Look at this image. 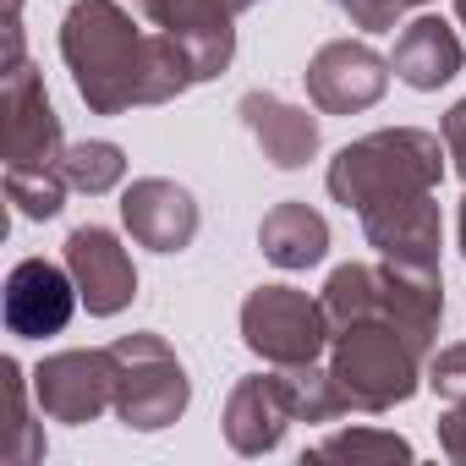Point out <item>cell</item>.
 Masks as SVG:
<instances>
[{
    "instance_id": "1",
    "label": "cell",
    "mask_w": 466,
    "mask_h": 466,
    "mask_svg": "<svg viewBox=\"0 0 466 466\" xmlns=\"http://www.w3.org/2000/svg\"><path fill=\"white\" fill-rule=\"evenodd\" d=\"M61 61L94 116L165 105L198 83L187 50L159 28H137L116 0H72L61 17Z\"/></svg>"
},
{
    "instance_id": "2",
    "label": "cell",
    "mask_w": 466,
    "mask_h": 466,
    "mask_svg": "<svg viewBox=\"0 0 466 466\" xmlns=\"http://www.w3.org/2000/svg\"><path fill=\"white\" fill-rule=\"evenodd\" d=\"M444 137L439 132H422V127H390V132H373L362 143H346L335 159H329V198L368 214L379 203H400V198H422L439 187L444 176Z\"/></svg>"
},
{
    "instance_id": "3",
    "label": "cell",
    "mask_w": 466,
    "mask_h": 466,
    "mask_svg": "<svg viewBox=\"0 0 466 466\" xmlns=\"http://www.w3.org/2000/svg\"><path fill=\"white\" fill-rule=\"evenodd\" d=\"M329 379L346 400V411H390L417 395L422 384V351L390 324V319H362L335 329L329 346Z\"/></svg>"
},
{
    "instance_id": "4",
    "label": "cell",
    "mask_w": 466,
    "mask_h": 466,
    "mask_svg": "<svg viewBox=\"0 0 466 466\" xmlns=\"http://www.w3.org/2000/svg\"><path fill=\"white\" fill-rule=\"evenodd\" d=\"M110 351V379H116V417L137 433H159L170 428L187 400H192V384H187V368L176 362V351L137 329V335H121L105 346Z\"/></svg>"
},
{
    "instance_id": "5",
    "label": "cell",
    "mask_w": 466,
    "mask_h": 466,
    "mask_svg": "<svg viewBox=\"0 0 466 466\" xmlns=\"http://www.w3.org/2000/svg\"><path fill=\"white\" fill-rule=\"evenodd\" d=\"M242 340L269 368H308L324 357L335 329H329V313L319 297H308L297 286H258L242 302Z\"/></svg>"
},
{
    "instance_id": "6",
    "label": "cell",
    "mask_w": 466,
    "mask_h": 466,
    "mask_svg": "<svg viewBox=\"0 0 466 466\" xmlns=\"http://www.w3.org/2000/svg\"><path fill=\"white\" fill-rule=\"evenodd\" d=\"M0 110H6V170L28 165H61V116L28 66L23 50H6V77H0Z\"/></svg>"
},
{
    "instance_id": "7",
    "label": "cell",
    "mask_w": 466,
    "mask_h": 466,
    "mask_svg": "<svg viewBox=\"0 0 466 466\" xmlns=\"http://www.w3.org/2000/svg\"><path fill=\"white\" fill-rule=\"evenodd\" d=\"M132 6L187 50L198 83L219 77L230 66V56H237V28H230L237 6L230 0H132Z\"/></svg>"
},
{
    "instance_id": "8",
    "label": "cell",
    "mask_w": 466,
    "mask_h": 466,
    "mask_svg": "<svg viewBox=\"0 0 466 466\" xmlns=\"http://www.w3.org/2000/svg\"><path fill=\"white\" fill-rule=\"evenodd\" d=\"M308 99L324 110V116H357V110H373L390 88V61L362 45V39H335L324 45L313 61H308Z\"/></svg>"
},
{
    "instance_id": "9",
    "label": "cell",
    "mask_w": 466,
    "mask_h": 466,
    "mask_svg": "<svg viewBox=\"0 0 466 466\" xmlns=\"http://www.w3.org/2000/svg\"><path fill=\"white\" fill-rule=\"evenodd\" d=\"M34 400L50 422H94L116 411L110 351H56L34 368Z\"/></svg>"
},
{
    "instance_id": "10",
    "label": "cell",
    "mask_w": 466,
    "mask_h": 466,
    "mask_svg": "<svg viewBox=\"0 0 466 466\" xmlns=\"http://www.w3.org/2000/svg\"><path fill=\"white\" fill-rule=\"evenodd\" d=\"M66 269H72L77 297H83V308L94 319H116L137 297L132 253L121 248V237L105 230V225H77L72 230V237H66Z\"/></svg>"
},
{
    "instance_id": "11",
    "label": "cell",
    "mask_w": 466,
    "mask_h": 466,
    "mask_svg": "<svg viewBox=\"0 0 466 466\" xmlns=\"http://www.w3.org/2000/svg\"><path fill=\"white\" fill-rule=\"evenodd\" d=\"M77 280L72 269L50 264V258H23L12 275H6V297H0V308H6V329L17 340H45V335H61L77 313Z\"/></svg>"
},
{
    "instance_id": "12",
    "label": "cell",
    "mask_w": 466,
    "mask_h": 466,
    "mask_svg": "<svg viewBox=\"0 0 466 466\" xmlns=\"http://www.w3.org/2000/svg\"><path fill=\"white\" fill-rule=\"evenodd\" d=\"M291 422H302L291 368L253 373V379H242L237 390H230V400H225V439H230V450H237V455L275 450Z\"/></svg>"
},
{
    "instance_id": "13",
    "label": "cell",
    "mask_w": 466,
    "mask_h": 466,
    "mask_svg": "<svg viewBox=\"0 0 466 466\" xmlns=\"http://www.w3.org/2000/svg\"><path fill=\"white\" fill-rule=\"evenodd\" d=\"M121 219L132 230L137 248L154 253H187L198 237V203L187 187L165 181V176H143L121 192Z\"/></svg>"
},
{
    "instance_id": "14",
    "label": "cell",
    "mask_w": 466,
    "mask_h": 466,
    "mask_svg": "<svg viewBox=\"0 0 466 466\" xmlns=\"http://www.w3.org/2000/svg\"><path fill=\"white\" fill-rule=\"evenodd\" d=\"M362 230H368V242L379 248V258L411 264V269H439V203H433V192L368 208Z\"/></svg>"
},
{
    "instance_id": "15",
    "label": "cell",
    "mask_w": 466,
    "mask_h": 466,
    "mask_svg": "<svg viewBox=\"0 0 466 466\" xmlns=\"http://www.w3.org/2000/svg\"><path fill=\"white\" fill-rule=\"evenodd\" d=\"M379 319H390L417 351L433 346L439 319H444V291L439 269H411V264H379Z\"/></svg>"
},
{
    "instance_id": "16",
    "label": "cell",
    "mask_w": 466,
    "mask_h": 466,
    "mask_svg": "<svg viewBox=\"0 0 466 466\" xmlns=\"http://www.w3.org/2000/svg\"><path fill=\"white\" fill-rule=\"evenodd\" d=\"M237 116H242V127L258 137L264 159L280 165V170H302V165L319 154V116L286 105L280 94H258V88H253V94H242Z\"/></svg>"
},
{
    "instance_id": "17",
    "label": "cell",
    "mask_w": 466,
    "mask_h": 466,
    "mask_svg": "<svg viewBox=\"0 0 466 466\" xmlns=\"http://www.w3.org/2000/svg\"><path fill=\"white\" fill-rule=\"evenodd\" d=\"M461 61H466V50H461L455 28H450L444 17H411V23L400 28V39H395L390 72H395L406 88L433 94V88H444V83L461 72Z\"/></svg>"
},
{
    "instance_id": "18",
    "label": "cell",
    "mask_w": 466,
    "mask_h": 466,
    "mask_svg": "<svg viewBox=\"0 0 466 466\" xmlns=\"http://www.w3.org/2000/svg\"><path fill=\"white\" fill-rule=\"evenodd\" d=\"M258 248H264V258H269L275 269H313V264H324V253H329V225H324L319 208H308V203L291 198V203H275V208L264 214Z\"/></svg>"
},
{
    "instance_id": "19",
    "label": "cell",
    "mask_w": 466,
    "mask_h": 466,
    "mask_svg": "<svg viewBox=\"0 0 466 466\" xmlns=\"http://www.w3.org/2000/svg\"><path fill=\"white\" fill-rule=\"evenodd\" d=\"M324 313H329V329H346V324H362V319H379V269L373 264H340L324 286Z\"/></svg>"
},
{
    "instance_id": "20",
    "label": "cell",
    "mask_w": 466,
    "mask_h": 466,
    "mask_svg": "<svg viewBox=\"0 0 466 466\" xmlns=\"http://www.w3.org/2000/svg\"><path fill=\"white\" fill-rule=\"evenodd\" d=\"M61 176H66V187H72V192L99 198V192L121 187V176H127V154H121L116 143H105V137L66 143V148H61Z\"/></svg>"
},
{
    "instance_id": "21",
    "label": "cell",
    "mask_w": 466,
    "mask_h": 466,
    "mask_svg": "<svg viewBox=\"0 0 466 466\" xmlns=\"http://www.w3.org/2000/svg\"><path fill=\"white\" fill-rule=\"evenodd\" d=\"M0 390H6V411H12L6 439H0V455H6L12 466H28V461L45 455V433L28 422V384H23V368L12 357L0 362Z\"/></svg>"
},
{
    "instance_id": "22",
    "label": "cell",
    "mask_w": 466,
    "mask_h": 466,
    "mask_svg": "<svg viewBox=\"0 0 466 466\" xmlns=\"http://www.w3.org/2000/svg\"><path fill=\"white\" fill-rule=\"evenodd\" d=\"M66 176L61 165H28V170H6V198L17 203L23 219H56L66 203Z\"/></svg>"
},
{
    "instance_id": "23",
    "label": "cell",
    "mask_w": 466,
    "mask_h": 466,
    "mask_svg": "<svg viewBox=\"0 0 466 466\" xmlns=\"http://www.w3.org/2000/svg\"><path fill=\"white\" fill-rule=\"evenodd\" d=\"M313 455H351V461H411V444H406V439H395V433L351 428V433H335V439H324Z\"/></svg>"
},
{
    "instance_id": "24",
    "label": "cell",
    "mask_w": 466,
    "mask_h": 466,
    "mask_svg": "<svg viewBox=\"0 0 466 466\" xmlns=\"http://www.w3.org/2000/svg\"><path fill=\"white\" fill-rule=\"evenodd\" d=\"M335 6L357 23V28H373V34H384V28H395L400 23V12H411V6H428V0H335Z\"/></svg>"
},
{
    "instance_id": "25",
    "label": "cell",
    "mask_w": 466,
    "mask_h": 466,
    "mask_svg": "<svg viewBox=\"0 0 466 466\" xmlns=\"http://www.w3.org/2000/svg\"><path fill=\"white\" fill-rule=\"evenodd\" d=\"M428 384H433L444 400H461V395H466V340H461V346H444V351L428 362Z\"/></svg>"
},
{
    "instance_id": "26",
    "label": "cell",
    "mask_w": 466,
    "mask_h": 466,
    "mask_svg": "<svg viewBox=\"0 0 466 466\" xmlns=\"http://www.w3.org/2000/svg\"><path fill=\"white\" fill-rule=\"evenodd\" d=\"M439 444H444L450 461H466V395L450 400V411L439 417Z\"/></svg>"
},
{
    "instance_id": "27",
    "label": "cell",
    "mask_w": 466,
    "mask_h": 466,
    "mask_svg": "<svg viewBox=\"0 0 466 466\" xmlns=\"http://www.w3.org/2000/svg\"><path fill=\"white\" fill-rule=\"evenodd\" d=\"M439 137H444V148H450V159H455V170H461V181H466V99L444 116V127H439Z\"/></svg>"
},
{
    "instance_id": "28",
    "label": "cell",
    "mask_w": 466,
    "mask_h": 466,
    "mask_svg": "<svg viewBox=\"0 0 466 466\" xmlns=\"http://www.w3.org/2000/svg\"><path fill=\"white\" fill-rule=\"evenodd\" d=\"M17 12H23V0H6V23H17Z\"/></svg>"
},
{
    "instance_id": "29",
    "label": "cell",
    "mask_w": 466,
    "mask_h": 466,
    "mask_svg": "<svg viewBox=\"0 0 466 466\" xmlns=\"http://www.w3.org/2000/svg\"><path fill=\"white\" fill-rule=\"evenodd\" d=\"M461 253H466V203H461Z\"/></svg>"
},
{
    "instance_id": "30",
    "label": "cell",
    "mask_w": 466,
    "mask_h": 466,
    "mask_svg": "<svg viewBox=\"0 0 466 466\" xmlns=\"http://www.w3.org/2000/svg\"><path fill=\"white\" fill-rule=\"evenodd\" d=\"M455 17H461V28H466V0H455Z\"/></svg>"
}]
</instances>
